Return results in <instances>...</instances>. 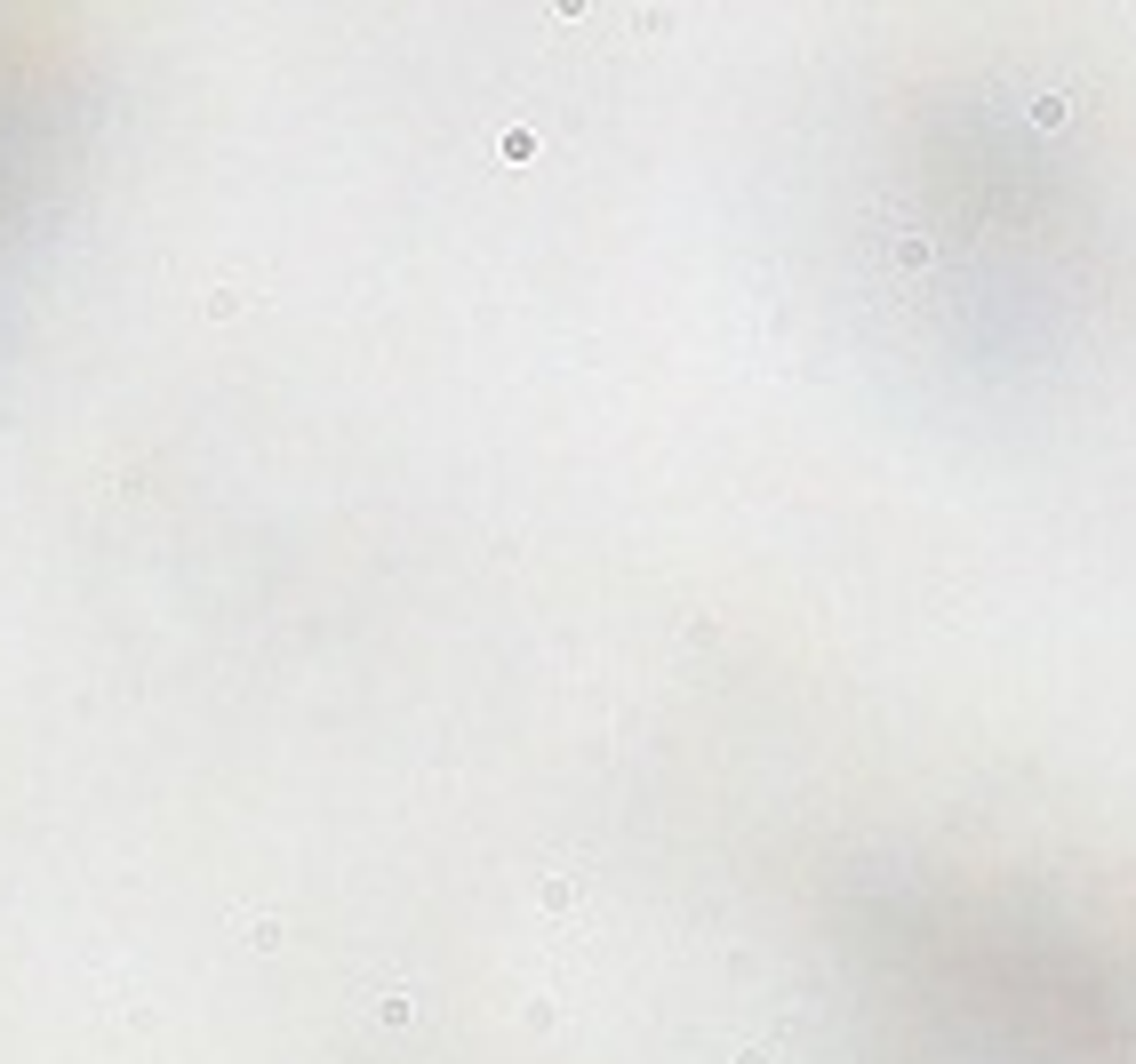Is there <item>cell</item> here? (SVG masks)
I'll list each match as a JSON object with an SVG mask.
<instances>
[]
</instances>
